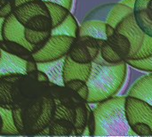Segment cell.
Returning <instances> with one entry per match:
<instances>
[{
  "label": "cell",
  "mask_w": 152,
  "mask_h": 137,
  "mask_svg": "<svg viewBox=\"0 0 152 137\" xmlns=\"http://www.w3.org/2000/svg\"><path fill=\"white\" fill-rule=\"evenodd\" d=\"M127 64L124 61L118 64L102 65L92 62L86 81L89 95L86 103H98L115 96L125 84Z\"/></svg>",
  "instance_id": "obj_1"
},
{
  "label": "cell",
  "mask_w": 152,
  "mask_h": 137,
  "mask_svg": "<svg viewBox=\"0 0 152 137\" xmlns=\"http://www.w3.org/2000/svg\"><path fill=\"white\" fill-rule=\"evenodd\" d=\"M126 96H113L96 103L94 136H136L126 116Z\"/></svg>",
  "instance_id": "obj_2"
},
{
  "label": "cell",
  "mask_w": 152,
  "mask_h": 137,
  "mask_svg": "<svg viewBox=\"0 0 152 137\" xmlns=\"http://www.w3.org/2000/svg\"><path fill=\"white\" fill-rule=\"evenodd\" d=\"M51 83L39 82L28 75H22L12 86L13 108L24 109L50 95Z\"/></svg>",
  "instance_id": "obj_3"
},
{
  "label": "cell",
  "mask_w": 152,
  "mask_h": 137,
  "mask_svg": "<svg viewBox=\"0 0 152 137\" xmlns=\"http://www.w3.org/2000/svg\"><path fill=\"white\" fill-rule=\"evenodd\" d=\"M126 116L132 130L139 136H152V106L145 101L126 96Z\"/></svg>",
  "instance_id": "obj_4"
},
{
  "label": "cell",
  "mask_w": 152,
  "mask_h": 137,
  "mask_svg": "<svg viewBox=\"0 0 152 137\" xmlns=\"http://www.w3.org/2000/svg\"><path fill=\"white\" fill-rule=\"evenodd\" d=\"M76 37L64 35H51L45 42L34 45L32 55L36 62L54 61L66 56Z\"/></svg>",
  "instance_id": "obj_5"
},
{
  "label": "cell",
  "mask_w": 152,
  "mask_h": 137,
  "mask_svg": "<svg viewBox=\"0 0 152 137\" xmlns=\"http://www.w3.org/2000/svg\"><path fill=\"white\" fill-rule=\"evenodd\" d=\"M134 12V9L122 4L115 3L110 4H105L98 7L93 11L86 19H94L104 21L107 24L116 28L117 25L128 14Z\"/></svg>",
  "instance_id": "obj_6"
},
{
  "label": "cell",
  "mask_w": 152,
  "mask_h": 137,
  "mask_svg": "<svg viewBox=\"0 0 152 137\" xmlns=\"http://www.w3.org/2000/svg\"><path fill=\"white\" fill-rule=\"evenodd\" d=\"M115 29H116V31L123 34L129 39L130 44H131V50H130V54L128 58H130L134 53H136L138 50L141 48L144 40L145 33L139 27L134 18V12L125 17L117 25Z\"/></svg>",
  "instance_id": "obj_7"
},
{
  "label": "cell",
  "mask_w": 152,
  "mask_h": 137,
  "mask_svg": "<svg viewBox=\"0 0 152 137\" xmlns=\"http://www.w3.org/2000/svg\"><path fill=\"white\" fill-rule=\"evenodd\" d=\"M24 31H25L24 25H22L15 18L13 13L4 18V21L2 25V30H1L2 39L19 43L32 52L34 49V45H32L26 40Z\"/></svg>",
  "instance_id": "obj_8"
},
{
  "label": "cell",
  "mask_w": 152,
  "mask_h": 137,
  "mask_svg": "<svg viewBox=\"0 0 152 137\" xmlns=\"http://www.w3.org/2000/svg\"><path fill=\"white\" fill-rule=\"evenodd\" d=\"M27 61L1 49L0 77L9 75H26Z\"/></svg>",
  "instance_id": "obj_9"
},
{
  "label": "cell",
  "mask_w": 152,
  "mask_h": 137,
  "mask_svg": "<svg viewBox=\"0 0 152 137\" xmlns=\"http://www.w3.org/2000/svg\"><path fill=\"white\" fill-rule=\"evenodd\" d=\"M92 68V62L89 63H79L76 62L70 59L67 54L65 56L64 65H63V81L64 84L74 80L80 79L83 81H87Z\"/></svg>",
  "instance_id": "obj_10"
},
{
  "label": "cell",
  "mask_w": 152,
  "mask_h": 137,
  "mask_svg": "<svg viewBox=\"0 0 152 137\" xmlns=\"http://www.w3.org/2000/svg\"><path fill=\"white\" fill-rule=\"evenodd\" d=\"M12 13L22 25H25L30 18L37 15L50 16L45 3L42 0H33L23 4L16 7Z\"/></svg>",
  "instance_id": "obj_11"
},
{
  "label": "cell",
  "mask_w": 152,
  "mask_h": 137,
  "mask_svg": "<svg viewBox=\"0 0 152 137\" xmlns=\"http://www.w3.org/2000/svg\"><path fill=\"white\" fill-rule=\"evenodd\" d=\"M134 14L142 30L152 37V0H136Z\"/></svg>",
  "instance_id": "obj_12"
},
{
  "label": "cell",
  "mask_w": 152,
  "mask_h": 137,
  "mask_svg": "<svg viewBox=\"0 0 152 137\" xmlns=\"http://www.w3.org/2000/svg\"><path fill=\"white\" fill-rule=\"evenodd\" d=\"M54 108H55V102L53 98L50 95L44 96L41 113L37 123L35 124V126L33 127V128L29 133L30 136H35L36 134H37L44 128L47 127L51 124V122L53 119Z\"/></svg>",
  "instance_id": "obj_13"
},
{
  "label": "cell",
  "mask_w": 152,
  "mask_h": 137,
  "mask_svg": "<svg viewBox=\"0 0 152 137\" xmlns=\"http://www.w3.org/2000/svg\"><path fill=\"white\" fill-rule=\"evenodd\" d=\"M100 49L94 47H88L84 43H82L78 38L76 37L74 43L72 44L68 55L76 62L79 63H89L92 62L97 54L99 53Z\"/></svg>",
  "instance_id": "obj_14"
},
{
  "label": "cell",
  "mask_w": 152,
  "mask_h": 137,
  "mask_svg": "<svg viewBox=\"0 0 152 137\" xmlns=\"http://www.w3.org/2000/svg\"><path fill=\"white\" fill-rule=\"evenodd\" d=\"M64 61H65V56L51 62H37V70L44 71L47 75L50 83L58 86H65L63 81Z\"/></svg>",
  "instance_id": "obj_15"
},
{
  "label": "cell",
  "mask_w": 152,
  "mask_h": 137,
  "mask_svg": "<svg viewBox=\"0 0 152 137\" xmlns=\"http://www.w3.org/2000/svg\"><path fill=\"white\" fill-rule=\"evenodd\" d=\"M128 95L142 99L152 106V73L138 78L130 88Z\"/></svg>",
  "instance_id": "obj_16"
},
{
  "label": "cell",
  "mask_w": 152,
  "mask_h": 137,
  "mask_svg": "<svg viewBox=\"0 0 152 137\" xmlns=\"http://www.w3.org/2000/svg\"><path fill=\"white\" fill-rule=\"evenodd\" d=\"M22 75H9L0 77V106L6 109H13L12 86Z\"/></svg>",
  "instance_id": "obj_17"
},
{
  "label": "cell",
  "mask_w": 152,
  "mask_h": 137,
  "mask_svg": "<svg viewBox=\"0 0 152 137\" xmlns=\"http://www.w3.org/2000/svg\"><path fill=\"white\" fill-rule=\"evenodd\" d=\"M105 29L106 23L104 21L94 19H86L79 26L78 37L88 36L94 38L107 40Z\"/></svg>",
  "instance_id": "obj_18"
},
{
  "label": "cell",
  "mask_w": 152,
  "mask_h": 137,
  "mask_svg": "<svg viewBox=\"0 0 152 137\" xmlns=\"http://www.w3.org/2000/svg\"><path fill=\"white\" fill-rule=\"evenodd\" d=\"M43 98L30 104L29 106L22 109V117L24 121V136H29V133L35 124L37 123L42 110Z\"/></svg>",
  "instance_id": "obj_19"
},
{
  "label": "cell",
  "mask_w": 152,
  "mask_h": 137,
  "mask_svg": "<svg viewBox=\"0 0 152 137\" xmlns=\"http://www.w3.org/2000/svg\"><path fill=\"white\" fill-rule=\"evenodd\" d=\"M79 25L74 15L69 12L67 17L59 25L51 29V35H64L77 37Z\"/></svg>",
  "instance_id": "obj_20"
},
{
  "label": "cell",
  "mask_w": 152,
  "mask_h": 137,
  "mask_svg": "<svg viewBox=\"0 0 152 137\" xmlns=\"http://www.w3.org/2000/svg\"><path fill=\"white\" fill-rule=\"evenodd\" d=\"M106 41L124 61L128 59L131 50V44L126 36L118 31H115V33L108 37Z\"/></svg>",
  "instance_id": "obj_21"
},
{
  "label": "cell",
  "mask_w": 152,
  "mask_h": 137,
  "mask_svg": "<svg viewBox=\"0 0 152 137\" xmlns=\"http://www.w3.org/2000/svg\"><path fill=\"white\" fill-rule=\"evenodd\" d=\"M0 48L26 61H35L32 55V52L19 43L13 41L0 40Z\"/></svg>",
  "instance_id": "obj_22"
},
{
  "label": "cell",
  "mask_w": 152,
  "mask_h": 137,
  "mask_svg": "<svg viewBox=\"0 0 152 137\" xmlns=\"http://www.w3.org/2000/svg\"><path fill=\"white\" fill-rule=\"evenodd\" d=\"M76 118L74 122V135L76 136H82L87 125L88 118V103L82 102L78 103L76 108Z\"/></svg>",
  "instance_id": "obj_23"
},
{
  "label": "cell",
  "mask_w": 152,
  "mask_h": 137,
  "mask_svg": "<svg viewBox=\"0 0 152 137\" xmlns=\"http://www.w3.org/2000/svg\"><path fill=\"white\" fill-rule=\"evenodd\" d=\"M50 136H75V127L72 122L66 119H53L48 126Z\"/></svg>",
  "instance_id": "obj_24"
},
{
  "label": "cell",
  "mask_w": 152,
  "mask_h": 137,
  "mask_svg": "<svg viewBox=\"0 0 152 137\" xmlns=\"http://www.w3.org/2000/svg\"><path fill=\"white\" fill-rule=\"evenodd\" d=\"M45 3L48 9L49 15L52 21V29L59 25L70 12L69 9H67L66 7L61 4L51 3V2H45Z\"/></svg>",
  "instance_id": "obj_25"
},
{
  "label": "cell",
  "mask_w": 152,
  "mask_h": 137,
  "mask_svg": "<svg viewBox=\"0 0 152 137\" xmlns=\"http://www.w3.org/2000/svg\"><path fill=\"white\" fill-rule=\"evenodd\" d=\"M26 29L38 30V31H49L52 29V21L50 16L37 15L30 18L24 25Z\"/></svg>",
  "instance_id": "obj_26"
},
{
  "label": "cell",
  "mask_w": 152,
  "mask_h": 137,
  "mask_svg": "<svg viewBox=\"0 0 152 137\" xmlns=\"http://www.w3.org/2000/svg\"><path fill=\"white\" fill-rule=\"evenodd\" d=\"M54 102H55V108H54V112H53V119H66V120L72 122L74 125L75 118H76L75 108L67 106L55 100Z\"/></svg>",
  "instance_id": "obj_27"
},
{
  "label": "cell",
  "mask_w": 152,
  "mask_h": 137,
  "mask_svg": "<svg viewBox=\"0 0 152 137\" xmlns=\"http://www.w3.org/2000/svg\"><path fill=\"white\" fill-rule=\"evenodd\" d=\"M24 35H25L26 40L29 44H31L32 45H36L45 42L51 36V30L38 31V30H33V29L25 28Z\"/></svg>",
  "instance_id": "obj_28"
},
{
  "label": "cell",
  "mask_w": 152,
  "mask_h": 137,
  "mask_svg": "<svg viewBox=\"0 0 152 137\" xmlns=\"http://www.w3.org/2000/svg\"><path fill=\"white\" fill-rule=\"evenodd\" d=\"M100 53L102 55V57L110 64H118L122 62H124V60L118 55V53L109 45V43L107 41H105V43L102 45V46L100 49Z\"/></svg>",
  "instance_id": "obj_29"
},
{
  "label": "cell",
  "mask_w": 152,
  "mask_h": 137,
  "mask_svg": "<svg viewBox=\"0 0 152 137\" xmlns=\"http://www.w3.org/2000/svg\"><path fill=\"white\" fill-rule=\"evenodd\" d=\"M65 86L75 91L86 103V100H87L88 95H89V89H88V86H87V84L86 81H83L80 79H74V80H71V81L66 83Z\"/></svg>",
  "instance_id": "obj_30"
},
{
  "label": "cell",
  "mask_w": 152,
  "mask_h": 137,
  "mask_svg": "<svg viewBox=\"0 0 152 137\" xmlns=\"http://www.w3.org/2000/svg\"><path fill=\"white\" fill-rule=\"evenodd\" d=\"M152 55V37L145 34L143 43L141 46V48L138 50L136 53H134L133 56H131L128 59H144L148 58Z\"/></svg>",
  "instance_id": "obj_31"
},
{
  "label": "cell",
  "mask_w": 152,
  "mask_h": 137,
  "mask_svg": "<svg viewBox=\"0 0 152 137\" xmlns=\"http://www.w3.org/2000/svg\"><path fill=\"white\" fill-rule=\"evenodd\" d=\"M125 62L127 65L132 66L133 68L152 73V55L144 59H126Z\"/></svg>",
  "instance_id": "obj_32"
},
{
  "label": "cell",
  "mask_w": 152,
  "mask_h": 137,
  "mask_svg": "<svg viewBox=\"0 0 152 137\" xmlns=\"http://www.w3.org/2000/svg\"><path fill=\"white\" fill-rule=\"evenodd\" d=\"M12 121L13 124L20 133V136H24V121H23V117H22V109L19 108H13L12 110Z\"/></svg>",
  "instance_id": "obj_33"
},
{
  "label": "cell",
  "mask_w": 152,
  "mask_h": 137,
  "mask_svg": "<svg viewBox=\"0 0 152 137\" xmlns=\"http://www.w3.org/2000/svg\"><path fill=\"white\" fill-rule=\"evenodd\" d=\"M86 127L89 131L90 136H94L95 132V118L93 111V109H91L88 105V118H87V125Z\"/></svg>",
  "instance_id": "obj_34"
},
{
  "label": "cell",
  "mask_w": 152,
  "mask_h": 137,
  "mask_svg": "<svg viewBox=\"0 0 152 137\" xmlns=\"http://www.w3.org/2000/svg\"><path fill=\"white\" fill-rule=\"evenodd\" d=\"M14 11L13 0H9L2 8H0V18H6L10 14H12Z\"/></svg>",
  "instance_id": "obj_35"
},
{
  "label": "cell",
  "mask_w": 152,
  "mask_h": 137,
  "mask_svg": "<svg viewBox=\"0 0 152 137\" xmlns=\"http://www.w3.org/2000/svg\"><path fill=\"white\" fill-rule=\"evenodd\" d=\"M42 1L51 2V3H55V4H61V5L66 7L67 9H69V11L72 8V4H73V0H42Z\"/></svg>",
  "instance_id": "obj_36"
},
{
  "label": "cell",
  "mask_w": 152,
  "mask_h": 137,
  "mask_svg": "<svg viewBox=\"0 0 152 137\" xmlns=\"http://www.w3.org/2000/svg\"><path fill=\"white\" fill-rule=\"evenodd\" d=\"M36 70H37V64L36 61H27V65H26L27 74Z\"/></svg>",
  "instance_id": "obj_37"
},
{
  "label": "cell",
  "mask_w": 152,
  "mask_h": 137,
  "mask_svg": "<svg viewBox=\"0 0 152 137\" xmlns=\"http://www.w3.org/2000/svg\"><path fill=\"white\" fill-rule=\"evenodd\" d=\"M37 80L39 82H44V83L49 82V78H48L47 75L44 71L39 70H37Z\"/></svg>",
  "instance_id": "obj_38"
},
{
  "label": "cell",
  "mask_w": 152,
  "mask_h": 137,
  "mask_svg": "<svg viewBox=\"0 0 152 137\" xmlns=\"http://www.w3.org/2000/svg\"><path fill=\"white\" fill-rule=\"evenodd\" d=\"M116 31V29L114 27H112L111 25L110 24H107L106 23V29H105V32H106V36H107V38L110 37V36H112Z\"/></svg>",
  "instance_id": "obj_39"
},
{
  "label": "cell",
  "mask_w": 152,
  "mask_h": 137,
  "mask_svg": "<svg viewBox=\"0 0 152 137\" xmlns=\"http://www.w3.org/2000/svg\"><path fill=\"white\" fill-rule=\"evenodd\" d=\"M135 1L136 0H122L120 3H122V4H126V5H127V6L134 9V4H135Z\"/></svg>",
  "instance_id": "obj_40"
},
{
  "label": "cell",
  "mask_w": 152,
  "mask_h": 137,
  "mask_svg": "<svg viewBox=\"0 0 152 137\" xmlns=\"http://www.w3.org/2000/svg\"><path fill=\"white\" fill-rule=\"evenodd\" d=\"M30 1H33V0H13V6H14V9L23 4H26L28 2H30Z\"/></svg>",
  "instance_id": "obj_41"
},
{
  "label": "cell",
  "mask_w": 152,
  "mask_h": 137,
  "mask_svg": "<svg viewBox=\"0 0 152 137\" xmlns=\"http://www.w3.org/2000/svg\"><path fill=\"white\" fill-rule=\"evenodd\" d=\"M8 2H9V0H0V8H2Z\"/></svg>",
  "instance_id": "obj_42"
},
{
  "label": "cell",
  "mask_w": 152,
  "mask_h": 137,
  "mask_svg": "<svg viewBox=\"0 0 152 137\" xmlns=\"http://www.w3.org/2000/svg\"><path fill=\"white\" fill-rule=\"evenodd\" d=\"M0 40H3V39H2V35H1V32H0Z\"/></svg>",
  "instance_id": "obj_43"
},
{
  "label": "cell",
  "mask_w": 152,
  "mask_h": 137,
  "mask_svg": "<svg viewBox=\"0 0 152 137\" xmlns=\"http://www.w3.org/2000/svg\"><path fill=\"white\" fill-rule=\"evenodd\" d=\"M0 56H1V48H0Z\"/></svg>",
  "instance_id": "obj_44"
}]
</instances>
